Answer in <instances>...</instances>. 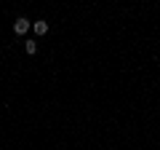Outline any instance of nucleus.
I'll return each instance as SVG.
<instances>
[{
    "label": "nucleus",
    "mask_w": 160,
    "mask_h": 150,
    "mask_svg": "<svg viewBox=\"0 0 160 150\" xmlns=\"http://www.w3.org/2000/svg\"><path fill=\"white\" fill-rule=\"evenodd\" d=\"M35 32H38V35H46L48 32V24L46 22H35Z\"/></svg>",
    "instance_id": "nucleus-2"
},
{
    "label": "nucleus",
    "mask_w": 160,
    "mask_h": 150,
    "mask_svg": "<svg viewBox=\"0 0 160 150\" xmlns=\"http://www.w3.org/2000/svg\"><path fill=\"white\" fill-rule=\"evenodd\" d=\"M24 51H27V54H35V51H38V43H35V40H27V46H24Z\"/></svg>",
    "instance_id": "nucleus-3"
},
{
    "label": "nucleus",
    "mask_w": 160,
    "mask_h": 150,
    "mask_svg": "<svg viewBox=\"0 0 160 150\" xmlns=\"http://www.w3.org/2000/svg\"><path fill=\"white\" fill-rule=\"evenodd\" d=\"M27 29H29V19H16V22H13V32H16V35H24V32H27Z\"/></svg>",
    "instance_id": "nucleus-1"
}]
</instances>
